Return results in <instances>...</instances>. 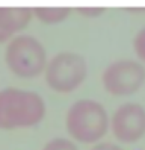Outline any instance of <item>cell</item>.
I'll return each instance as SVG.
<instances>
[{"label": "cell", "instance_id": "9c48e42d", "mask_svg": "<svg viewBox=\"0 0 145 150\" xmlns=\"http://www.w3.org/2000/svg\"><path fill=\"white\" fill-rule=\"evenodd\" d=\"M42 150H79L76 143L70 138H53L44 144Z\"/></svg>", "mask_w": 145, "mask_h": 150}, {"label": "cell", "instance_id": "3957f363", "mask_svg": "<svg viewBox=\"0 0 145 150\" xmlns=\"http://www.w3.org/2000/svg\"><path fill=\"white\" fill-rule=\"evenodd\" d=\"M49 56L42 42L32 35H17L6 44L5 64L17 77L33 79L44 74Z\"/></svg>", "mask_w": 145, "mask_h": 150}, {"label": "cell", "instance_id": "7a4b0ae2", "mask_svg": "<svg viewBox=\"0 0 145 150\" xmlns=\"http://www.w3.org/2000/svg\"><path fill=\"white\" fill-rule=\"evenodd\" d=\"M65 127L74 143L97 144L111 130V117L100 102L80 99L68 108Z\"/></svg>", "mask_w": 145, "mask_h": 150}, {"label": "cell", "instance_id": "277c9868", "mask_svg": "<svg viewBox=\"0 0 145 150\" xmlns=\"http://www.w3.org/2000/svg\"><path fill=\"white\" fill-rule=\"evenodd\" d=\"M42 76L45 85L51 91L70 94L85 83L88 77V62L76 52H61L49 59Z\"/></svg>", "mask_w": 145, "mask_h": 150}, {"label": "cell", "instance_id": "5b68a950", "mask_svg": "<svg viewBox=\"0 0 145 150\" xmlns=\"http://www.w3.org/2000/svg\"><path fill=\"white\" fill-rule=\"evenodd\" d=\"M101 83L104 91L111 96H133L145 85V65L136 59L113 61L104 68Z\"/></svg>", "mask_w": 145, "mask_h": 150}, {"label": "cell", "instance_id": "7c38bea8", "mask_svg": "<svg viewBox=\"0 0 145 150\" xmlns=\"http://www.w3.org/2000/svg\"><path fill=\"white\" fill-rule=\"evenodd\" d=\"M91 150H122V149L113 143H97L92 146Z\"/></svg>", "mask_w": 145, "mask_h": 150}, {"label": "cell", "instance_id": "8fae6325", "mask_svg": "<svg viewBox=\"0 0 145 150\" xmlns=\"http://www.w3.org/2000/svg\"><path fill=\"white\" fill-rule=\"evenodd\" d=\"M77 12L86 18H97V17L104 14V9L103 8H79Z\"/></svg>", "mask_w": 145, "mask_h": 150}, {"label": "cell", "instance_id": "ba28073f", "mask_svg": "<svg viewBox=\"0 0 145 150\" xmlns=\"http://www.w3.org/2000/svg\"><path fill=\"white\" fill-rule=\"evenodd\" d=\"M32 12L36 20L44 24H59L65 21L72 11L70 8H36Z\"/></svg>", "mask_w": 145, "mask_h": 150}, {"label": "cell", "instance_id": "8992f818", "mask_svg": "<svg viewBox=\"0 0 145 150\" xmlns=\"http://www.w3.org/2000/svg\"><path fill=\"white\" fill-rule=\"evenodd\" d=\"M111 132L121 144L141 141L145 137V108L134 102L118 106L111 115Z\"/></svg>", "mask_w": 145, "mask_h": 150}, {"label": "cell", "instance_id": "30bf717a", "mask_svg": "<svg viewBox=\"0 0 145 150\" xmlns=\"http://www.w3.org/2000/svg\"><path fill=\"white\" fill-rule=\"evenodd\" d=\"M133 50L136 56H138V61L145 65V28H142L138 33L134 35L133 38Z\"/></svg>", "mask_w": 145, "mask_h": 150}, {"label": "cell", "instance_id": "6da1fadb", "mask_svg": "<svg viewBox=\"0 0 145 150\" xmlns=\"http://www.w3.org/2000/svg\"><path fill=\"white\" fill-rule=\"evenodd\" d=\"M45 114L47 105L38 93L14 86L0 90V130L38 126Z\"/></svg>", "mask_w": 145, "mask_h": 150}, {"label": "cell", "instance_id": "52a82bcc", "mask_svg": "<svg viewBox=\"0 0 145 150\" xmlns=\"http://www.w3.org/2000/svg\"><path fill=\"white\" fill-rule=\"evenodd\" d=\"M33 18L29 8H0V44L9 42Z\"/></svg>", "mask_w": 145, "mask_h": 150}]
</instances>
